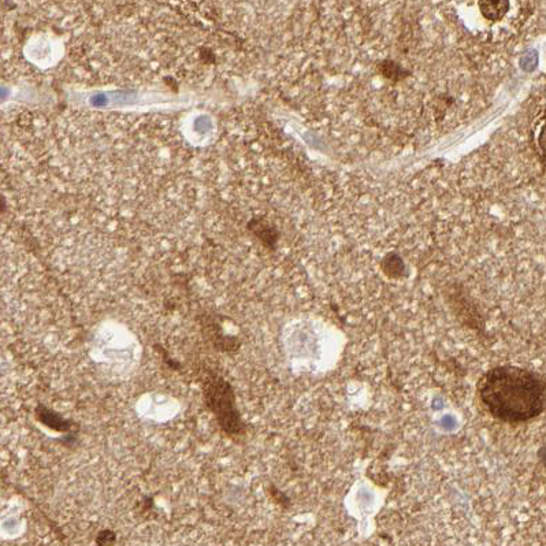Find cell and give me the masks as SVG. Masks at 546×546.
Masks as SVG:
<instances>
[{
    "label": "cell",
    "instance_id": "cell-1",
    "mask_svg": "<svg viewBox=\"0 0 546 546\" xmlns=\"http://www.w3.org/2000/svg\"><path fill=\"white\" fill-rule=\"evenodd\" d=\"M477 393L490 416L511 425L533 421L545 411L544 377L525 367H493L479 378Z\"/></svg>",
    "mask_w": 546,
    "mask_h": 546
},
{
    "label": "cell",
    "instance_id": "cell-2",
    "mask_svg": "<svg viewBox=\"0 0 546 546\" xmlns=\"http://www.w3.org/2000/svg\"><path fill=\"white\" fill-rule=\"evenodd\" d=\"M204 400L217 418L218 425L230 437L245 433V425L237 408L236 395L232 385L219 375H211L204 384Z\"/></svg>",
    "mask_w": 546,
    "mask_h": 546
},
{
    "label": "cell",
    "instance_id": "cell-3",
    "mask_svg": "<svg viewBox=\"0 0 546 546\" xmlns=\"http://www.w3.org/2000/svg\"><path fill=\"white\" fill-rule=\"evenodd\" d=\"M36 416L43 425L50 427L52 430H57V432L66 433L72 430V422L62 418L61 415L57 414L54 410H50V408L46 406H37Z\"/></svg>",
    "mask_w": 546,
    "mask_h": 546
},
{
    "label": "cell",
    "instance_id": "cell-4",
    "mask_svg": "<svg viewBox=\"0 0 546 546\" xmlns=\"http://www.w3.org/2000/svg\"><path fill=\"white\" fill-rule=\"evenodd\" d=\"M479 10L485 20L501 21L510 11V0H479Z\"/></svg>",
    "mask_w": 546,
    "mask_h": 546
},
{
    "label": "cell",
    "instance_id": "cell-5",
    "mask_svg": "<svg viewBox=\"0 0 546 546\" xmlns=\"http://www.w3.org/2000/svg\"><path fill=\"white\" fill-rule=\"evenodd\" d=\"M382 270H384L386 277L393 278V280H399V278L407 276L406 263H404L401 256L395 254V252H390V254L386 255L385 259L382 260Z\"/></svg>",
    "mask_w": 546,
    "mask_h": 546
},
{
    "label": "cell",
    "instance_id": "cell-6",
    "mask_svg": "<svg viewBox=\"0 0 546 546\" xmlns=\"http://www.w3.org/2000/svg\"><path fill=\"white\" fill-rule=\"evenodd\" d=\"M252 230H254L256 236L259 237L260 241H262L266 247H276L278 237H280V234H278L276 229L271 228L270 225L260 224L259 222L258 226H252Z\"/></svg>",
    "mask_w": 546,
    "mask_h": 546
},
{
    "label": "cell",
    "instance_id": "cell-7",
    "mask_svg": "<svg viewBox=\"0 0 546 546\" xmlns=\"http://www.w3.org/2000/svg\"><path fill=\"white\" fill-rule=\"evenodd\" d=\"M380 72L392 81H401L408 76V72L399 63L393 61L381 62Z\"/></svg>",
    "mask_w": 546,
    "mask_h": 546
},
{
    "label": "cell",
    "instance_id": "cell-8",
    "mask_svg": "<svg viewBox=\"0 0 546 546\" xmlns=\"http://www.w3.org/2000/svg\"><path fill=\"white\" fill-rule=\"evenodd\" d=\"M115 542V534L113 531L110 530H103L100 531L98 534V537H96V544L106 546L114 544Z\"/></svg>",
    "mask_w": 546,
    "mask_h": 546
},
{
    "label": "cell",
    "instance_id": "cell-9",
    "mask_svg": "<svg viewBox=\"0 0 546 546\" xmlns=\"http://www.w3.org/2000/svg\"><path fill=\"white\" fill-rule=\"evenodd\" d=\"M271 494H273L274 497H277L278 503L281 505H286L288 507L289 504H291V501H289L288 497L285 496V494H282L281 492H278L276 488H271Z\"/></svg>",
    "mask_w": 546,
    "mask_h": 546
},
{
    "label": "cell",
    "instance_id": "cell-10",
    "mask_svg": "<svg viewBox=\"0 0 546 546\" xmlns=\"http://www.w3.org/2000/svg\"><path fill=\"white\" fill-rule=\"evenodd\" d=\"M537 456H538V458H540L541 463H542V464H545L546 458H545V448H544V447H542V448L540 449V451H538Z\"/></svg>",
    "mask_w": 546,
    "mask_h": 546
}]
</instances>
